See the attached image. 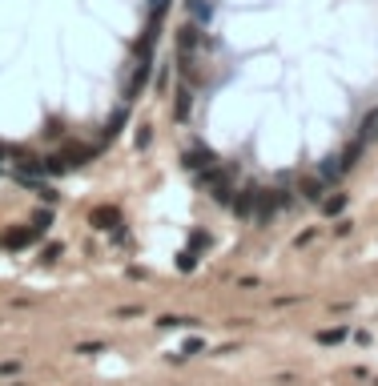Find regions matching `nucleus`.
<instances>
[{
	"label": "nucleus",
	"mask_w": 378,
	"mask_h": 386,
	"mask_svg": "<svg viewBox=\"0 0 378 386\" xmlns=\"http://www.w3.org/2000/svg\"><path fill=\"white\" fill-rule=\"evenodd\" d=\"M194 181H198L201 190L214 197L217 206H233V185H230V173H226L221 165H210V169L194 173Z\"/></svg>",
	"instance_id": "obj_1"
},
{
	"label": "nucleus",
	"mask_w": 378,
	"mask_h": 386,
	"mask_svg": "<svg viewBox=\"0 0 378 386\" xmlns=\"http://www.w3.org/2000/svg\"><path fill=\"white\" fill-rule=\"evenodd\" d=\"M85 161H93V149L89 145H68V149H57L49 161H45V173H68V169H77Z\"/></svg>",
	"instance_id": "obj_2"
},
{
	"label": "nucleus",
	"mask_w": 378,
	"mask_h": 386,
	"mask_svg": "<svg viewBox=\"0 0 378 386\" xmlns=\"http://www.w3.org/2000/svg\"><path fill=\"white\" fill-rule=\"evenodd\" d=\"M41 238H45L41 225H13V229L0 234V250H29V245L41 241Z\"/></svg>",
	"instance_id": "obj_3"
},
{
	"label": "nucleus",
	"mask_w": 378,
	"mask_h": 386,
	"mask_svg": "<svg viewBox=\"0 0 378 386\" xmlns=\"http://www.w3.org/2000/svg\"><path fill=\"white\" fill-rule=\"evenodd\" d=\"M185 169H189V173H201V169H210V165H214V153H210V149H185Z\"/></svg>",
	"instance_id": "obj_4"
},
{
	"label": "nucleus",
	"mask_w": 378,
	"mask_h": 386,
	"mask_svg": "<svg viewBox=\"0 0 378 386\" xmlns=\"http://www.w3.org/2000/svg\"><path fill=\"white\" fill-rule=\"evenodd\" d=\"M165 13H169V0H149V32L157 36V29H161Z\"/></svg>",
	"instance_id": "obj_5"
},
{
	"label": "nucleus",
	"mask_w": 378,
	"mask_h": 386,
	"mask_svg": "<svg viewBox=\"0 0 378 386\" xmlns=\"http://www.w3.org/2000/svg\"><path fill=\"white\" fill-rule=\"evenodd\" d=\"M93 225H101V229H113V225H121V213H117L113 206H101V209H93Z\"/></svg>",
	"instance_id": "obj_6"
},
{
	"label": "nucleus",
	"mask_w": 378,
	"mask_h": 386,
	"mask_svg": "<svg viewBox=\"0 0 378 386\" xmlns=\"http://www.w3.org/2000/svg\"><path fill=\"white\" fill-rule=\"evenodd\" d=\"M322 190H326L322 173H318V177H306V181H302V197H310V201H322Z\"/></svg>",
	"instance_id": "obj_7"
},
{
	"label": "nucleus",
	"mask_w": 378,
	"mask_h": 386,
	"mask_svg": "<svg viewBox=\"0 0 378 386\" xmlns=\"http://www.w3.org/2000/svg\"><path fill=\"white\" fill-rule=\"evenodd\" d=\"M342 209H346V193H330V197H322V213L334 217V213H342Z\"/></svg>",
	"instance_id": "obj_8"
},
{
	"label": "nucleus",
	"mask_w": 378,
	"mask_h": 386,
	"mask_svg": "<svg viewBox=\"0 0 378 386\" xmlns=\"http://www.w3.org/2000/svg\"><path fill=\"white\" fill-rule=\"evenodd\" d=\"M375 137H378V109L370 113L366 121H362V133H358V141L366 145V141H375Z\"/></svg>",
	"instance_id": "obj_9"
},
{
	"label": "nucleus",
	"mask_w": 378,
	"mask_h": 386,
	"mask_svg": "<svg viewBox=\"0 0 378 386\" xmlns=\"http://www.w3.org/2000/svg\"><path fill=\"white\" fill-rule=\"evenodd\" d=\"M189 13H194V20H198V24H205V20L214 16V8H210V0H189Z\"/></svg>",
	"instance_id": "obj_10"
},
{
	"label": "nucleus",
	"mask_w": 378,
	"mask_h": 386,
	"mask_svg": "<svg viewBox=\"0 0 378 386\" xmlns=\"http://www.w3.org/2000/svg\"><path fill=\"white\" fill-rule=\"evenodd\" d=\"M338 338H346V330H322L318 342H338Z\"/></svg>",
	"instance_id": "obj_11"
},
{
	"label": "nucleus",
	"mask_w": 378,
	"mask_h": 386,
	"mask_svg": "<svg viewBox=\"0 0 378 386\" xmlns=\"http://www.w3.org/2000/svg\"><path fill=\"white\" fill-rule=\"evenodd\" d=\"M4 169H8V149L0 145V173H4Z\"/></svg>",
	"instance_id": "obj_12"
}]
</instances>
